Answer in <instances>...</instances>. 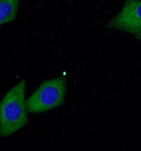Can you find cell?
<instances>
[{
  "label": "cell",
  "mask_w": 141,
  "mask_h": 151,
  "mask_svg": "<svg viewBox=\"0 0 141 151\" xmlns=\"http://www.w3.org/2000/svg\"><path fill=\"white\" fill-rule=\"evenodd\" d=\"M106 27L127 32L141 40V0H126L122 10Z\"/></svg>",
  "instance_id": "obj_3"
},
{
  "label": "cell",
  "mask_w": 141,
  "mask_h": 151,
  "mask_svg": "<svg viewBox=\"0 0 141 151\" xmlns=\"http://www.w3.org/2000/svg\"><path fill=\"white\" fill-rule=\"evenodd\" d=\"M20 0H0V26L13 21Z\"/></svg>",
  "instance_id": "obj_4"
},
{
  "label": "cell",
  "mask_w": 141,
  "mask_h": 151,
  "mask_svg": "<svg viewBox=\"0 0 141 151\" xmlns=\"http://www.w3.org/2000/svg\"><path fill=\"white\" fill-rule=\"evenodd\" d=\"M66 78L62 74L45 81L26 101L27 112L42 113L60 107L64 102Z\"/></svg>",
  "instance_id": "obj_2"
},
{
  "label": "cell",
  "mask_w": 141,
  "mask_h": 151,
  "mask_svg": "<svg viewBox=\"0 0 141 151\" xmlns=\"http://www.w3.org/2000/svg\"><path fill=\"white\" fill-rule=\"evenodd\" d=\"M26 81L20 82L0 103V135L6 137L24 127L28 121L25 100Z\"/></svg>",
  "instance_id": "obj_1"
}]
</instances>
